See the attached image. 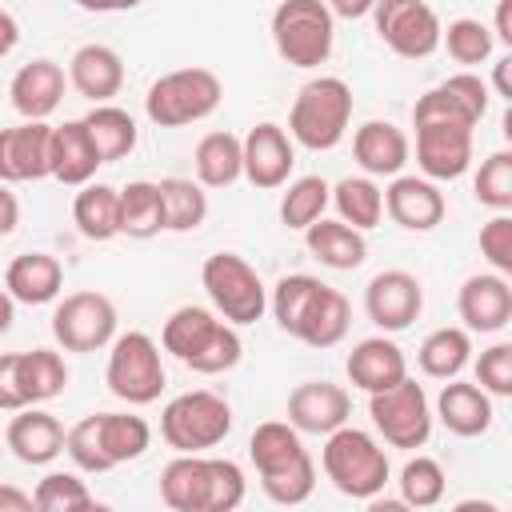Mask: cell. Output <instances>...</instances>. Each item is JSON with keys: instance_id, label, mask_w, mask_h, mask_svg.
Instances as JSON below:
<instances>
[{"instance_id": "cell-13", "label": "cell", "mask_w": 512, "mask_h": 512, "mask_svg": "<svg viewBox=\"0 0 512 512\" xmlns=\"http://www.w3.org/2000/svg\"><path fill=\"white\" fill-rule=\"evenodd\" d=\"M416 128V168L428 180H460L472 164V124L460 120H412Z\"/></svg>"}, {"instance_id": "cell-44", "label": "cell", "mask_w": 512, "mask_h": 512, "mask_svg": "<svg viewBox=\"0 0 512 512\" xmlns=\"http://www.w3.org/2000/svg\"><path fill=\"white\" fill-rule=\"evenodd\" d=\"M440 44L448 48V56H452L456 64H480V60L492 56L496 36H492V28H488L484 20L460 16V20H452L448 28H440Z\"/></svg>"}, {"instance_id": "cell-34", "label": "cell", "mask_w": 512, "mask_h": 512, "mask_svg": "<svg viewBox=\"0 0 512 512\" xmlns=\"http://www.w3.org/2000/svg\"><path fill=\"white\" fill-rule=\"evenodd\" d=\"M468 360H472V336H468V328H436L416 348V364L432 380L460 376Z\"/></svg>"}, {"instance_id": "cell-58", "label": "cell", "mask_w": 512, "mask_h": 512, "mask_svg": "<svg viewBox=\"0 0 512 512\" xmlns=\"http://www.w3.org/2000/svg\"><path fill=\"white\" fill-rule=\"evenodd\" d=\"M508 72H512V56H500V60H496V76H492V84H496V92H500L504 100H512V80H508Z\"/></svg>"}, {"instance_id": "cell-23", "label": "cell", "mask_w": 512, "mask_h": 512, "mask_svg": "<svg viewBox=\"0 0 512 512\" xmlns=\"http://www.w3.org/2000/svg\"><path fill=\"white\" fill-rule=\"evenodd\" d=\"M352 156L364 168V176H388L392 180L404 172V164L412 156V140L392 120H364L352 136Z\"/></svg>"}, {"instance_id": "cell-14", "label": "cell", "mask_w": 512, "mask_h": 512, "mask_svg": "<svg viewBox=\"0 0 512 512\" xmlns=\"http://www.w3.org/2000/svg\"><path fill=\"white\" fill-rule=\"evenodd\" d=\"M364 312L380 332H404L424 312V284L404 268L376 272L364 288Z\"/></svg>"}, {"instance_id": "cell-38", "label": "cell", "mask_w": 512, "mask_h": 512, "mask_svg": "<svg viewBox=\"0 0 512 512\" xmlns=\"http://www.w3.org/2000/svg\"><path fill=\"white\" fill-rule=\"evenodd\" d=\"M328 204H336L340 220L360 228V232H368V228H376L384 220V192H380V184L372 176H344L332 188Z\"/></svg>"}, {"instance_id": "cell-8", "label": "cell", "mask_w": 512, "mask_h": 512, "mask_svg": "<svg viewBox=\"0 0 512 512\" xmlns=\"http://www.w3.org/2000/svg\"><path fill=\"white\" fill-rule=\"evenodd\" d=\"M200 280H204V292H208L216 316L236 328L256 324L268 312V288H264L260 272L240 252H212L200 268Z\"/></svg>"}, {"instance_id": "cell-31", "label": "cell", "mask_w": 512, "mask_h": 512, "mask_svg": "<svg viewBox=\"0 0 512 512\" xmlns=\"http://www.w3.org/2000/svg\"><path fill=\"white\" fill-rule=\"evenodd\" d=\"M192 164H196V180L204 188H232L240 176H244V156H240V136L232 132H208L200 136L196 152H192Z\"/></svg>"}, {"instance_id": "cell-18", "label": "cell", "mask_w": 512, "mask_h": 512, "mask_svg": "<svg viewBox=\"0 0 512 512\" xmlns=\"http://www.w3.org/2000/svg\"><path fill=\"white\" fill-rule=\"evenodd\" d=\"M488 112V84L476 76V72H456L448 80H440L436 88H428L416 108H412V120H460V124H480Z\"/></svg>"}, {"instance_id": "cell-28", "label": "cell", "mask_w": 512, "mask_h": 512, "mask_svg": "<svg viewBox=\"0 0 512 512\" xmlns=\"http://www.w3.org/2000/svg\"><path fill=\"white\" fill-rule=\"evenodd\" d=\"M100 168V152L84 128V120H64L52 128V180L80 188L96 176Z\"/></svg>"}, {"instance_id": "cell-10", "label": "cell", "mask_w": 512, "mask_h": 512, "mask_svg": "<svg viewBox=\"0 0 512 512\" xmlns=\"http://www.w3.org/2000/svg\"><path fill=\"white\" fill-rule=\"evenodd\" d=\"M368 416L388 448L412 452V448H424L432 436V404L412 376L396 380L384 392H368Z\"/></svg>"}, {"instance_id": "cell-9", "label": "cell", "mask_w": 512, "mask_h": 512, "mask_svg": "<svg viewBox=\"0 0 512 512\" xmlns=\"http://www.w3.org/2000/svg\"><path fill=\"white\" fill-rule=\"evenodd\" d=\"M104 384L116 400L124 404H152L164 392V364H160V348L148 332H124L112 336V352H108V368H104Z\"/></svg>"}, {"instance_id": "cell-56", "label": "cell", "mask_w": 512, "mask_h": 512, "mask_svg": "<svg viewBox=\"0 0 512 512\" xmlns=\"http://www.w3.org/2000/svg\"><path fill=\"white\" fill-rule=\"evenodd\" d=\"M492 36H496L500 44H508V48H512V0H500V4H496V20H492Z\"/></svg>"}, {"instance_id": "cell-19", "label": "cell", "mask_w": 512, "mask_h": 512, "mask_svg": "<svg viewBox=\"0 0 512 512\" xmlns=\"http://www.w3.org/2000/svg\"><path fill=\"white\" fill-rule=\"evenodd\" d=\"M384 212L392 216V224L408 228V232H432L448 204H444V192L436 188V180L428 176H392V184L384 188Z\"/></svg>"}, {"instance_id": "cell-40", "label": "cell", "mask_w": 512, "mask_h": 512, "mask_svg": "<svg viewBox=\"0 0 512 512\" xmlns=\"http://www.w3.org/2000/svg\"><path fill=\"white\" fill-rule=\"evenodd\" d=\"M64 384H68V364L60 352H52V348L20 352V388H24L28 404H44V400L60 396Z\"/></svg>"}, {"instance_id": "cell-47", "label": "cell", "mask_w": 512, "mask_h": 512, "mask_svg": "<svg viewBox=\"0 0 512 512\" xmlns=\"http://www.w3.org/2000/svg\"><path fill=\"white\" fill-rule=\"evenodd\" d=\"M472 188H476V200H480L484 208L508 212V208H512V152H508V148L492 152V156L480 164Z\"/></svg>"}, {"instance_id": "cell-32", "label": "cell", "mask_w": 512, "mask_h": 512, "mask_svg": "<svg viewBox=\"0 0 512 512\" xmlns=\"http://www.w3.org/2000/svg\"><path fill=\"white\" fill-rule=\"evenodd\" d=\"M348 324H352V308H348V296L340 288H320L308 316L300 320V332L296 340H304L308 348H332L348 336Z\"/></svg>"}, {"instance_id": "cell-46", "label": "cell", "mask_w": 512, "mask_h": 512, "mask_svg": "<svg viewBox=\"0 0 512 512\" xmlns=\"http://www.w3.org/2000/svg\"><path fill=\"white\" fill-rule=\"evenodd\" d=\"M64 452L72 456V464H76L80 472H92V476L112 472V460H108V452H104V444H100V412L84 416L80 424H72V428L64 432Z\"/></svg>"}, {"instance_id": "cell-53", "label": "cell", "mask_w": 512, "mask_h": 512, "mask_svg": "<svg viewBox=\"0 0 512 512\" xmlns=\"http://www.w3.org/2000/svg\"><path fill=\"white\" fill-rule=\"evenodd\" d=\"M32 508H36L32 492H24L16 484H0V512H32Z\"/></svg>"}, {"instance_id": "cell-20", "label": "cell", "mask_w": 512, "mask_h": 512, "mask_svg": "<svg viewBox=\"0 0 512 512\" xmlns=\"http://www.w3.org/2000/svg\"><path fill=\"white\" fill-rule=\"evenodd\" d=\"M456 312L468 332H500L512 320V284L500 272H476L460 284Z\"/></svg>"}, {"instance_id": "cell-51", "label": "cell", "mask_w": 512, "mask_h": 512, "mask_svg": "<svg viewBox=\"0 0 512 512\" xmlns=\"http://www.w3.org/2000/svg\"><path fill=\"white\" fill-rule=\"evenodd\" d=\"M20 408H28L20 388V352H0V412H20Z\"/></svg>"}, {"instance_id": "cell-57", "label": "cell", "mask_w": 512, "mask_h": 512, "mask_svg": "<svg viewBox=\"0 0 512 512\" xmlns=\"http://www.w3.org/2000/svg\"><path fill=\"white\" fill-rule=\"evenodd\" d=\"M84 12H128V8H136V4H144V0H76Z\"/></svg>"}, {"instance_id": "cell-50", "label": "cell", "mask_w": 512, "mask_h": 512, "mask_svg": "<svg viewBox=\"0 0 512 512\" xmlns=\"http://www.w3.org/2000/svg\"><path fill=\"white\" fill-rule=\"evenodd\" d=\"M244 472L236 460L212 456V512H232L244 504Z\"/></svg>"}, {"instance_id": "cell-15", "label": "cell", "mask_w": 512, "mask_h": 512, "mask_svg": "<svg viewBox=\"0 0 512 512\" xmlns=\"http://www.w3.org/2000/svg\"><path fill=\"white\" fill-rule=\"evenodd\" d=\"M240 156H244V180L260 192L284 188L296 164L292 136L272 120H260L256 128H248V136L240 140Z\"/></svg>"}, {"instance_id": "cell-35", "label": "cell", "mask_w": 512, "mask_h": 512, "mask_svg": "<svg viewBox=\"0 0 512 512\" xmlns=\"http://www.w3.org/2000/svg\"><path fill=\"white\" fill-rule=\"evenodd\" d=\"M160 204H164V232H196L208 216V192L200 180L164 176L156 180Z\"/></svg>"}, {"instance_id": "cell-52", "label": "cell", "mask_w": 512, "mask_h": 512, "mask_svg": "<svg viewBox=\"0 0 512 512\" xmlns=\"http://www.w3.org/2000/svg\"><path fill=\"white\" fill-rule=\"evenodd\" d=\"M20 224V200L16 192H8V184L0 180V236H12Z\"/></svg>"}, {"instance_id": "cell-2", "label": "cell", "mask_w": 512, "mask_h": 512, "mask_svg": "<svg viewBox=\"0 0 512 512\" xmlns=\"http://www.w3.org/2000/svg\"><path fill=\"white\" fill-rule=\"evenodd\" d=\"M160 344H164V352H172L184 368H192L200 376L228 372L244 356V344H240L236 324L220 320L216 312H208L200 304L176 308L164 320V328H160Z\"/></svg>"}, {"instance_id": "cell-45", "label": "cell", "mask_w": 512, "mask_h": 512, "mask_svg": "<svg viewBox=\"0 0 512 512\" xmlns=\"http://www.w3.org/2000/svg\"><path fill=\"white\" fill-rule=\"evenodd\" d=\"M32 500H36L40 512H84V508L96 504L92 492H88V484H84L76 472H48V476L36 484Z\"/></svg>"}, {"instance_id": "cell-11", "label": "cell", "mask_w": 512, "mask_h": 512, "mask_svg": "<svg viewBox=\"0 0 512 512\" xmlns=\"http://www.w3.org/2000/svg\"><path fill=\"white\" fill-rule=\"evenodd\" d=\"M52 336L64 352H100L116 336V304L96 292H68L52 312Z\"/></svg>"}, {"instance_id": "cell-16", "label": "cell", "mask_w": 512, "mask_h": 512, "mask_svg": "<svg viewBox=\"0 0 512 512\" xmlns=\"http://www.w3.org/2000/svg\"><path fill=\"white\" fill-rule=\"evenodd\" d=\"M52 176V124L24 120L16 128H0V180L24 184Z\"/></svg>"}, {"instance_id": "cell-21", "label": "cell", "mask_w": 512, "mask_h": 512, "mask_svg": "<svg viewBox=\"0 0 512 512\" xmlns=\"http://www.w3.org/2000/svg\"><path fill=\"white\" fill-rule=\"evenodd\" d=\"M160 500L172 512H212V456L176 452L160 472Z\"/></svg>"}, {"instance_id": "cell-49", "label": "cell", "mask_w": 512, "mask_h": 512, "mask_svg": "<svg viewBox=\"0 0 512 512\" xmlns=\"http://www.w3.org/2000/svg\"><path fill=\"white\" fill-rule=\"evenodd\" d=\"M480 256L492 264V272L512 276V216L508 212H496L480 228Z\"/></svg>"}, {"instance_id": "cell-24", "label": "cell", "mask_w": 512, "mask_h": 512, "mask_svg": "<svg viewBox=\"0 0 512 512\" xmlns=\"http://www.w3.org/2000/svg\"><path fill=\"white\" fill-rule=\"evenodd\" d=\"M4 444L12 448V456H16L20 464L40 468V464H52V460L64 452V424H60L52 412L28 404V408H20V412L12 416Z\"/></svg>"}, {"instance_id": "cell-5", "label": "cell", "mask_w": 512, "mask_h": 512, "mask_svg": "<svg viewBox=\"0 0 512 512\" xmlns=\"http://www.w3.org/2000/svg\"><path fill=\"white\" fill-rule=\"evenodd\" d=\"M224 100V84L212 68L188 64V68H172L160 80H152L148 96H144V112L152 124L160 128H184L196 120H208Z\"/></svg>"}, {"instance_id": "cell-1", "label": "cell", "mask_w": 512, "mask_h": 512, "mask_svg": "<svg viewBox=\"0 0 512 512\" xmlns=\"http://www.w3.org/2000/svg\"><path fill=\"white\" fill-rule=\"evenodd\" d=\"M248 456L256 464L260 488L272 504H304L316 488V464L300 440V432L288 420H264L256 424L252 440H248Z\"/></svg>"}, {"instance_id": "cell-22", "label": "cell", "mask_w": 512, "mask_h": 512, "mask_svg": "<svg viewBox=\"0 0 512 512\" xmlns=\"http://www.w3.org/2000/svg\"><path fill=\"white\" fill-rule=\"evenodd\" d=\"M64 84H68L64 68H60L56 60L40 56V60H28V64L12 76L8 96H12V108H16L24 120H48V116L60 108V100H64Z\"/></svg>"}, {"instance_id": "cell-33", "label": "cell", "mask_w": 512, "mask_h": 512, "mask_svg": "<svg viewBox=\"0 0 512 512\" xmlns=\"http://www.w3.org/2000/svg\"><path fill=\"white\" fill-rule=\"evenodd\" d=\"M72 220L80 228V236L88 240H112L120 236V188L112 184H80L76 200H72Z\"/></svg>"}, {"instance_id": "cell-4", "label": "cell", "mask_w": 512, "mask_h": 512, "mask_svg": "<svg viewBox=\"0 0 512 512\" xmlns=\"http://www.w3.org/2000/svg\"><path fill=\"white\" fill-rule=\"evenodd\" d=\"M348 120H352V88L340 76H316L292 100L288 136L312 152H328L344 140Z\"/></svg>"}, {"instance_id": "cell-26", "label": "cell", "mask_w": 512, "mask_h": 512, "mask_svg": "<svg viewBox=\"0 0 512 512\" xmlns=\"http://www.w3.org/2000/svg\"><path fill=\"white\" fill-rule=\"evenodd\" d=\"M68 84L92 104H108L124 88V60L108 44H84L68 60Z\"/></svg>"}, {"instance_id": "cell-37", "label": "cell", "mask_w": 512, "mask_h": 512, "mask_svg": "<svg viewBox=\"0 0 512 512\" xmlns=\"http://www.w3.org/2000/svg\"><path fill=\"white\" fill-rule=\"evenodd\" d=\"M96 152H100V164H112V160H124L132 148H136V120L116 108V104H92L88 116H80Z\"/></svg>"}, {"instance_id": "cell-59", "label": "cell", "mask_w": 512, "mask_h": 512, "mask_svg": "<svg viewBox=\"0 0 512 512\" xmlns=\"http://www.w3.org/2000/svg\"><path fill=\"white\" fill-rule=\"evenodd\" d=\"M12 320H16V300L8 296V288H0V336L12 328Z\"/></svg>"}, {"instance_id": "cell-3", "label": "cell", "mask_w": 512, "mask_h": 512, "mask_svg": "<svg viewBox=\"0 0 512 512\" xmlns=\"http://www.w3.org/2000/svg\"><path fill=\"white\" fill-rule=\"evenodd\" d=\"M320 468L332 480V488L348 500H376L392 476L388 452L376 444V436L352 424H340L336 432H328L320 448Z\"/></svg>"}, {"instance_id": "cell-27", "label": "cell", "mask_w": 512, "mask_h": 512, "mask_svg": "<svg viewBox=\"0 0 512 512\" xmlns=\"http://www.w3.org/2000/svg\"><path fill=\"white\" fill-rule=\"evenodd\" d=\"M436 416L452 436H464V440L484 436L492 428V396L480 384L452 376L436 396Z\"/></svg>"}, {"instance_id": "cell-41", "label": "cell", "mask_w": 512, "mask_h": 512, "mask_svg": "<svg viewBox=\"0 0 512 512\" xmlns=\"http://www.w3.org/2000/svg\"><path fill=\"white\" fill-rule=\"evenodd\" d=\"M328 200H332V184L324 176H300L280 196V224L292 228V232H304L312 220L324 216Z\"/></svg>"}, {"instance_id": "cell-39", "label": "cell", "mask_w": 512, "mask_h": 512, "mask_svg": "<svg viewBox=\"0 0 512 512\" xmlns=\"http://www.w3.org/2000/svg\"><path fill=\"white\" fill-rule=\"evenodd\" d=\"M100 444L116 464H128V460H140L152 444V428L144 416H132V412H100Z\"/></svg>"}, {"instance_id": "cell-36", "label": "cell", "mask_w": 512, "mask_h": 512, "mask_svg": "<svg viewBox=\"0 0 512 512\" xmlns=\"http://www.w3.org/2000/svg\"><path fill=\"white\" fill-rule=\"evenodd\" d=\"M164 232V204L156 180H132L120 188V236L152 240Z\"/></svg>"}, {"instance_id": "cell-7", "label": "cell", "mask_w": 512, "mask_h": 512, "mask_svg": "<svg viewBox=\"0 0 512 512\" xmlns=\"http://www.w3.org/2000/svg\"><path fill=\"white\" fill-rule=\"evenodd\" d=\"M232 432V404L208 388L180 392L160 412V436L176 452H208Z\"/></svg>"}, {"instance_id": "cell-17", "label": "cell", "mask_w": 512, "mask_h": 512, "mask_svg": "<svg viewBox=\"0 0 512 512\" xmlns=\"http://www.w3.org/2000/svg\"><path fill=\"white\" fill-rule=\"evenodd\" d=\"M352 416V396L332 380H304L288 392V424L308 436H328Z\"/></svg>"}, {"instance_id": "cell-25", "label": "cell", "mask_w": 512, "mask_h": 512, "mask_svg": "<svg viewBox=\"0 0 512 512\" xmlns=\"http://www.w3.org/2000/svg\"><path fill=\"white\" fill-rule=\"evenodd\" d=\"M344 372H348L352 388H360V392H384V388H392L396 380L408 376V360H404V352H400L396 340L368 336V340H360L348 352Z\"/></svg>"}, {"instance_id": "cell-12", "label": "cell", "mask_w": 512, "mask_h": 512, "mask_svg": "<svg viewBox=\"0 0 512 512\" xmlns=\"http://www.w3.org/2000/svg\"><path fill=\"white\" fill-rule=\"evenodd\" d=\"M376 36L404 60H424L440 48V16L428 0H376L372 12Z\"/></svg>"}, {"instance_id": "cell-54", "label": "cell", "mask_w": 512, "mask_h": 512, "mask_svg": "<svg viewBox=\"0 0 512 512\" xmlns=\"http://www.w3.org/2000/svg\"><path fill=\"white\" fill-rule=\"evenodd\" d=\"M324 4H328V12L340 16V20H360V16L372 12L376 0H324Z\"/></svg>"}, {"instance_id": "cell-30", "label": "cell", "mask_w": 512, "mask_h": 512, "mask_svg": "<svg viewBox=\"0 0 512 512\" xmlns=\"http://www.w3.org/2000/svg\"><path fill=\"white\" fill-rule=\"evenodd\" d=\"M304 244H308V252H312L324 268H332V272H352V268H360L364 256H368V240H364L360 228H352V224H344V220H324V216L304 228Z\"/></svg>"}, {"instance_id": "cell-48", "label": "cell", "mask_w": 512, "mask_h": 512, "mask_svg": "<svg viewBox=\"0 0 512 512\" xmlns=\"http://www.w3.org/2000/svg\"><path fill=\"white\" fill-rule=\"evenodd\" d=\"M476 384L488 392V396H512V344L500 340L492 348L480 352L476 360Z\"/></svg>"}, {"instance_id": "cell-55", "label": "cell", "mask_w": 512, "mask_h": 512, "mask_svg": "<svg viewBox=\"0 0 512 512\" xmlns=\"http://www.w3.org/2000/svg\"><path fill=\"white\" fill-rule=\"evenodd\" d=\"M16 44H20V24H16V16H12L8 8H0V60H4Z\"/></svg>"}, {"instance_id": "cell-29", "label": "cell", "mask_w": 512, "mask_h": 512, "mask_svg": "<svg viewBox=\"0 0 512 512\" xmlns=\"http://www.w3.org/2000/svg\"><path fill=\"white\" fill-rule=\"evenodd\" d=\"M4 288H8V296L16 304H32V308L36 304H52L60 296V288H64V268L48 252H24V256H16L8 264Z\"/></svg>"}, {"instance_id": "cell-6", "label": "cell", "mask_w": 512, "mask_h": 512, "mask_svg": "<svg viewBox=\"0 0 512 512\" xmlns=\"http://www.w3.org/2000/svg\"><path fill=\"white\" fill-rule=\"evenodd\" d=\"M272 44L292 68H320L336 44V16L324 0H280L272 12Z\"/></svg>"}, {"instance_id": "cell-43", "label": "cell", "mask_w": 512, "mask_h": 512, "mask_svg": "<svg viewBox=\"0 0 512 512\" xmlns=\"http://www.w3.org/2000/svg\"><path fill=\"white\" fill-rule=\"evenodd\" d=\"M400 500L404 508H436L444 500V488H448V476L440 468V460L432 456H412L404 468H400Z\"/></svg>"}, {"instance_id": "cell-42", "label": "cell", "mask_w": 512, "mask_h": 512, "mask_svg": "<svg viewBox=\"0 0 512 512\" xmlns=\"http://www.w3.org/2000/svg\"><path fill=\"white\" fill-rule=\"evenodd\" d=\"M320 288H324V280H316V276H308V272H292V276H284V280L272 288L268 308H272L276 324H280L288 336L300 332V320L308 316V308H312V300H316Z\"/></svg>"}]
</instances>
